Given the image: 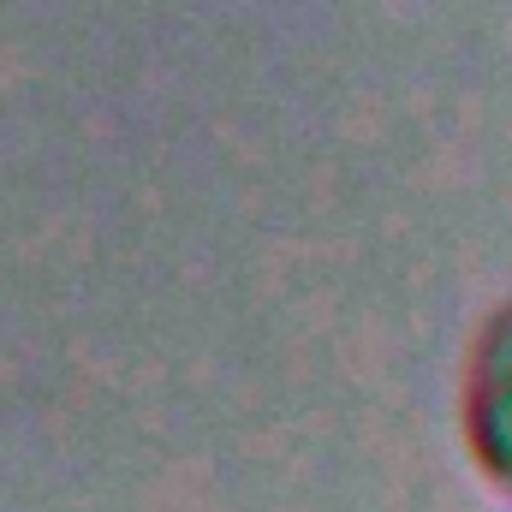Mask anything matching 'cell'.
<instances>
[{"label":"cell","instance_id":"obj_1","mask_svg":"<svg viewBox=\"0 0 512 512\" xmlns=\"http://www.w3.org/2000/svg\"><path fill=\"white\" fill-rule=\"evenodd\" d=\"M459 441H465V459L483 477V489L512 507V298H501L477 322V334L465 346Z\"/></svg>","mask_w":512,"mask_h":512}]
</instances>
